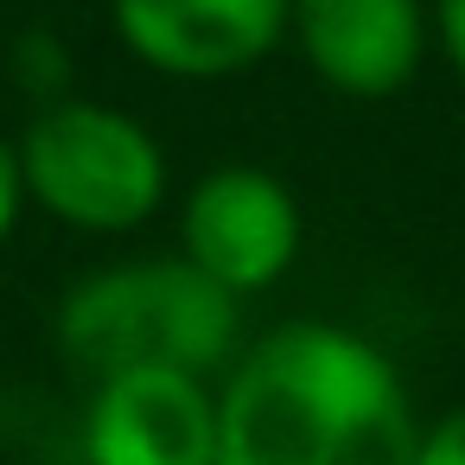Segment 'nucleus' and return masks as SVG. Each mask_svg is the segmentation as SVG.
<instances>
[{"mask_svg":"<svg viewBox=\"0 0 465 465\" xmlns=\"http://www.w3.org/2000/svg\"><path fill=\"white\" fill-rule=\"evenodd\" d=\"M401 363L338 319H287L217 376V465H414Z\"/></svg>","mask_w":465,"mask_h":465,"instance_id":"nucleus-1","label":"nucleus"},{"mask_svg":"<svg viewBox=\"0 0 465 465\" xmlns=\"http://www.w3.org/2000/svg\"><path fill=\"white\" fill-rule=\"evenodd\" d=\"M58 351L96 382L122 370L223 376L242 351V300L204 281L185 255L103 262L58 300Z\"/></svg>","mask_w":465,"mask_h":465,"instance_id":"nucleus-2","label":"nucleus"},{"mask_svg":"<svg viewBox=\"0 0 465 465\" xmlns=\"http://www.w3.org/2000/svg\"><path fill=\"white\" fill-rule=\"evenodd\" d=\"M26 211L77 236H134L166 211V147L160 134L96 96H52L14 141Z\"/></svg>","mask_w":465,"mask_h":465,"instance_id":"nucleus-3","label":"nucleus"},{"mask_svg":"<svg viewBox=\"0 0 465 465\" xmlns=\"http://www.w3.org/2000/svg\"><path fill=\"white\" fill-rule=\"evenodd\" d=\"M306 249V211L293 185L268 166L230 160L185 185L179 198V249L204 281H217L230 300H255L293 274Z\"/></svg>","mask_w":465,"mask_h":465,"instance_id":"nucleus-4","label":"nucleus"},{"mask_svg":"<svg viewBox=\"0 0 465 465\" xmlns=\"http://www.w3.org/2000/svg\"><path fill=\"white\" fill-rule=\"evenodd\" d=\"M115 45L173 84H217L287 45V0H109Z\"/></svg>","mask_w":465,"mask_h":465,"instance_id":"nucleus-5","label":"nucleus"},{"mask_svg":"<svg viewBox=\"0 0 465 465\" xmlns=\"http://www.w3.org/2000/svg\"><path fill=\"white\" fill-rule=\"evenodd\" d=\"M77 452L84 465H217V382L185 370L96 376Z\"/></svg>","mask_w":465,"mask_h":465,"instance_id":"nucleus-6","label":"nucleus"},{"mask_svg":"<svg viewBox=\"0 0 465 465\" xmlns=\"http://www.w3.org/2000/svg\"><path fill=\"white\" fill-rule=\"evenodd\" d=\"M287 45L325 90L389 103L433 58V20L427 0H287Z\"/></svg>","mask_w":465,"mask_h":465,"instance_id":"nucleus-7","label":"nucleus"},{"mask_svg":"<svg viewBox=\"0 0 465 465\" xmlns=\"http://www.w3.org/2000/svg\"><path fill=\"white\" fill-rule=\"evenodd\" d=\"M414 465H465V401L427 420V433H420V452H414Z\"/></svg>","mask_w":465,"mask_h":465,"instance_id":"nucleus-8","label":"nucleus"},{"mask_svg":"<svg viewBox=\"0 0 465 465\" xmlns=\"http://www.w3.org/2000/svg\"><path fill=\"white\" fill-rule=\"evenodd\" d=\"M427 20H433V52L465 77V0H427Z\"/></svg>","mask_w":465,"mask_h":465,"instance_id":"nucleus-9","label":"nucleus"},{"mask_svg":"<svg viewBox=\"0 0 465 465\" xmlns=\"http://www.w3.org/2000/svg\"><path fill=\"white\" fill-rule=\"evenodd\" d=\"M26 217V192H20V160H14V141H0V242H7Z\"/></svg>","mask_w":465,"mask_h":465,"instance_id":"nucleus-10","label":"nucleus"}]
</instances>
